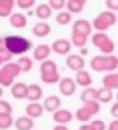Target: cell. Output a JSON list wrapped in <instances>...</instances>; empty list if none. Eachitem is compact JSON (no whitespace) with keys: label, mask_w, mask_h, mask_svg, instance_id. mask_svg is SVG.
Segmentation results:
<instances>
[{"label":"cell","mask_w":118,"mask_h":130,"mask_svg":"<svg viewBox=\"0 0 118 130\" xmlns=\"http://www.w3.org/2000/svg\"><path fill=\"white\" fill-rule=\"evenodd\" d=\"M0 114H13V106L5 100H0Z\"/></svg>","instance_id":"37"},{"label":"cell","mask_w":118,"mask_h":130,"mask_svg":"<svg viewBox=\"0 0 118 130\" xmlns=\"http://www.w3.org/2000/svg\"><path fill=\"white\" fill-rule=\"evenodd\" d=\"M108 130H118V119L112 120V121L108 124Z\"/></svg>","instance_id":"42"},{"label":"cell","mask_w":118,"mask_h":130,"mask_svg":"<svg viewBox=\"0 0 118 130\" xmlns=\"http://www.w3.org/2000/svg\"><path fill=\"white\" fill-rule=\"evenodd\" d=\"M48 4L50 5V8L53 10L62 11L67 6V0H48Z\"/></svg>","instance_id":"35"},{"label":"cell","mask_w":118,"mask_h":130,"mask_svg":"<svg viewBox=\"0 0 118 130\" xmlns=\"http://www.w3.org/2000/svg\"><path fill=\"white\" fill-rule=\"evenodd\" d=\"M74 118L78 120V121H80V123H88L89 120H92V115L82 106V107H79L78 110L76 111V114H74Z\"/></svg>","instance_id":"34"},{"label":"cell","mask_w":118,"mask_h":130,"mask_svg":"<svg viewBox=\"0 0 118 130\" xmlns=\"http://www.w3.org/2000/svg\"><path fill=\"white\" fill-rule=\"evenodd\" d=\"M72 19H73V14H70L68 10L58 11V14L55 15V22L59 25H68L69 23H72Z\"/></svg>","instance_id":"26"},{"label":"cell","mask_w":118,"mask_h":130,"mask_svg":"<svg viewBox=\"0 0 118 130\" xmlns=\"http://www.w3.org/2000/svg\"><path fill=\"white\" fill-rule=\"evenodd\" d=\"M5 44L8 51L13 54V56H24L27 52H29L32 49V41L23 37V36H5Z\"/></svg>","instance_id":"2"},{"label":"cell","mask_w":118,"mask_h":130,"mask_svg":"<svg viewBox=\"0 0 118 130\" xmlns=\"http://www.w3.org/2000/svg\"><path fill=\"white\" fill-rule=\"evenodd\" d=\"M40 80H41V82H44L46 85H55V84H59V81L62 80V77H60V73L59 72H54V73L40 75Z\"/></svg>","instance_id":"29"},{"label":"cell","mask_w":118,"mask_h":130,"mask_svg":"<svg viewBox=\"0 0 118 130\" xmlns=\"http://www.w3.org/2000/svg\"><path fill=\"white\" fill-rule=\"evenodd\" d=\"M65 64L70 71L78 72V71L84 70L85 61H84V57H82L79 54H68V57L65 58Z\"/></svg>","instance_id":"7"},{"label":"cell","mask_w":118,"mask_h":130,"mask_svg":"<svg viewBox=\"0 0 118 130\" xmlns=\"http://www.w3.org/2000/svg\"><path fill=\"white\" fill-rule=\"evenodd\" d=\"M65 9H67L70 14H79V13L83 11L84 5L79 4V3L74 1V0H67V6H65Z\"/></svg>","instance_id":"33"},{"label":"cell","mask_w":118,"mask_h":130,"mask_svg":"<svg viewBox=\"0 0 118 130\" xmlns=\"http://www.w3.org/2000/svg\"><path fill=\"white\" fill-rule=\"evenodd\" d=\"M43 97V88L38 84H30L28 85V93H27V100L29 102H39Z\"/></svg>","instance_id":"14"},{"label":"cell","mask_w":118,"mask_h":130,"mask_svg":"<svg viewBox=\"0 0 118 130\" xmlns=\"http://www.w3.org/2000/svg\"><path fill=\"white\" fill-rule=\"evenodd\" d=\"M92 44L101 51V54H113L114 52V42L106 32H96L90 37Z\"/></svg>","instance_id":"4"},{"label":"cell","mask_w":118,"mask_h":130,"mask_svg":"<svg viewBox=\"0 0 118 130\" xmlns=\"http://www.w3.org/2000/svg\"><path fill=\"white\" fill-rule=\"evenodd\" d=\"M74 81L77 84V86L80 87H89L92 86L93 84V80H92V76L90 73L87 71V70H82V71H78L76 72V77H74Z\"/></svg>","instance_id":"15"},{"label":"cell","mask_w":118,"mask_h":130,"mask_svg":"<svg viewBox=\"0 0 118 130\" xmlns=\"http://www.w3.org/2000/svg\"><path fill=\"white\" fill-rule=\"evenodd\" d=\"M3 93H4V91H3V87L0 86V99H1V96H3Z\"/></svg>","instance_id":"49"},{"label":"cell","mask_w":118,"mask_h":130,"mask_svg":"<svg viewBox=\"0 0 118 130\" xmlns=\"http://www.w3.org/2000/svg\"><path fill=\"white\" fill-rule=\"evenodd\" d=\"M3 68L9 73V75H11L14 78H16L20 73H21V68H20V66L16 63V62H8V63H5L4 66H3Z\"/></svg>","instance_id":"30"},{"label":"cell","mask_w":118,"mask_h":130,"mask_svg":"<svg viewBox=\"0 0 118 130\" xmlns=\"http://www.w3.org/2000/svg\"><path fill=\"white\" fill-rule=\"evenodd\" d=\"M34 13H35V17H37L38 19L43 20V22H45L46 19H49V18L52 17V14H53V9L50 8L49 4H46V3H41V4H39V5L34 9Z\"/></svg>","instance_id":"18"},{"label":"cell","mask_w":118,"mask_h":130,"mask_svg":"<svg viewBox=\"0 0 118 130\" xmlns=\"http://www.w3.org/2000/svg\"><path fill=\"white\" fill-rule=\"evenodd\" d=\"M53 130H69V129H68V126H67V125H60V124H57V125L53 128Z\"/></svg>","instance_id":"44"},{"label":"cell","mask_w":118,"mask_h":130,"mask_svg":"<svg viewBox=\"0 0 118 130\" xmlns=\"http://www.w3.org/2000/svg\"><path fill=\"white\" fill-rule=\"evenodd\" d=\"M4 64H5V63H4V59H3V57L0 56V68H1V67H3Z\"/></svg>","instance_id":"48"},{"label":"cell","mask_w":118,"mask_h":130,"mask_svg":"<svg viewBox=\"0 0 118 130\" xmlns=\"http://www.w3.org/2000/svg\"><path fill=\"white\" fill-rule=\"evenodd\" d=\"M15 5V0H0V18H9Z\"/></svg>","instance_id":"22"},{"label":"cell","mask_w":118,"mask_h":130,"mask_svg":"<svg viewBox=\"0 0 118 130\" xmlns=\"http://www.w3.org/2000/svg\"><path fill=\"white\" fill-rule=\"evenodd\" d=\"M11 96L16 100H24L27 99V93H28V85L24 82H15L11 86Z\"/></svg>","instance_id":"17"},{"label":"cell","mask_w":118,"mask_h":130,"mask_svg":"<svg viewBox=\"0 0 118 130\" xmlns=\"http://www.w3.org/2000/svg\"><path fill=\"white\" fill-rule=\"evenodd\" d=\"M44 106L40 102H29L25 107V112L32 119H38L44 114Z\"/></svg>","instance_id":"16"},{"label":"cell","mask_w":118,"mask_h":130,"mask_svg":"<svg viewBox=\"0 0 118 130\" xmlns=\"http://www.w3.org/2000/svg\"><path fill=\"white\" fill-rule=\"evenodd\" d=\"M103 86L111 90H118V72L106 73L102 78Z\"/></svg>","instance_id":"21"},{"label":"cell","mask_w":118,"mask_h":130,"mask_svg":"<svg viewBox=\"0 0 118 130\" xmlns=\"http://www.w3.org/2000/svg\"><path fill=\"white\" fill-rule=\"evenodd\" d=\"M72 32L89 37V36H92V32H93L92 23L88 22V20H85V19H77L76 22H73Z\"/></svg>","instance_id":"8"},{"label":"cell","mask_w":118,"mask_h":130,"mask_svg":"<svg viewBox=\"0 0 118 130\" xmlns=\"http://www.w3.org/2000/svg\"><path fill=\"white\" fill-rule=\"evenodd\" d=\"M5 52H8L6 44H5V38L0 37V54H4Z\"/></svg>","instance_id":"41"},{"label":"cell","mask_w":118,"mask_h":130,"mask_svg":"<svg viewBox=\"0 0 118 130\" xmlns=\"http://www.w3.org/2000/svg\"><path fill=\"white\" fill-rule=\"evenodd\" d=\"M117 17H118V15H117Z\"/></svg>","instance_id":"52"},{"label":"cell","mask_w":118,"mask_h":130,"mask_svg":"<svg viewBox=\"0 0 118 130\" xmlns=\"http://www.w3.org/2000/svg\"><path fill=\"white\" fill-rule=\"evenodd\" d=\"M114 99V93L113 90L107 88V87L102 86L101 88L97 90V101L101 104H108Z\"/></svg>","instance_id":"20"},{"label":"cell","mask_w":118,"mask_h":130,"mask_svg":"<svg viewBox=\"0 0 118 130\" xmlns=\"http://www.w3.org/2000/svg\"><path fill=\"white\" fill-rule=\"evenodd\" d=\"M52 47L49 44L41 43L38 44L34 49H33V59L38 61V62H43L45 59L49 58V56L52 54Z\"/></svg>","instance_id":"9"},{"label":"cell","mask_w":118,"mask_h":130,"mask_svg":"<svg viewBox=\"0 0 118 130\" xmlns=\"http://www.w3.org/2000/svg\"><path fill=\"white\" fill-rule=\"evenodd\" d=\"M50 47H52V51L54 53H57L59 56H68L69 52L72 51L73 45L70 43V41H68L65 38H59V39L54 41Z\"/></svg>","instance_id":"6"},{"label":"cell","mask_w":118,"mask_h":130,"mask_svg":"<svg viewBox=\"0 0 118 130\" xmlns=\"http://www.w3.org/2000/svg\"><path fill=\"white\" fill-rule=\"evenodd\" d=\"M9 24L13 27V28H16V29H23L28 25V17L20 11L18 13H13L10 17H9Z\"/></svg>","instance_id":"13"},{"label":"cell","mask_w":118,"mask_h":130,"mask_svg":"<svg viewBox=\"0 0 118 130\" xmlns=\"http://www.w3.org/2000/svg\"><path fill=\"white\" fill-rule=\"evenodd\" d=\"M116 101H117V102H118V92H117V93H116Z\"/></svg>","instance_id":"50"},{"label":"cell","mask_w":118,"mask_h":130,"mask_svg":"<svg viewBox=\"0 0 118 130\" xmlns=\"http://www.w3.org/2000/svg\"><path fill=\"white\" fill-rule=\"evenodd\" d=\"M27 17H33V15H35V13H34V10H27V14H25Z\"/></svg>","instance_id":"46"},{"label":"cell","mask_w":118,"mask_h":130,"mask_svg":"<svg viewBox=\"0 0 118 130\" xmlns=\"http://www.w3.org/2000/svg\"><path fill=\"white\" fill-rule=\"evenodd\" d=\"M118 22V17L116 13L111 10H104L99 13L92 22V27L96 32H106L111 27H113Z\"/></svg>","instance_id":"3"},{"label":"cell","mask_w":118,"mask_h":130,"mask_svg":"<svg viewBox=\"0 0 118 130\" xmlns=\"http://www.w3.org/2000/svg\"><path fill=\"white\" fill-rule=\"evenodd\" d=\"M0 100H1V99H0Z\"/></svg>","instance_id":"51"},{"label":"cell","mask_w":118,"mask_h":130,"mask_svg":"<svg viewBox=\"0 0 118 130\" xmlns=\"http://www.w3.org/2000/svg\"><path fill=\"white\" fill-rule=\"evenodd\" d=\"M73 119H74V114L68 109H59L55 112H53V120L60 125H67Z\"/></svg>","instance_id":"10"},{"label":"cell","mask_w":118,"mask_h":130,"mask_svg":"<svg viewBox=\"0 0 118 130\" xmlns=\"http://www.w3.org/2000/svg\"><path fill=\"white\" fill-rule=\"evenodd\" d=\"M104 4H106L107 10H111L113 13L118 11V0H106Z\"/></svg>","instance_id":"38"},{"label":"cell","mask_w":118,"mask_h":130,"mask_svg":"<svg viewBox=\"0 0 118 130\" xmlns=\"http://www.w3.org/2000/svg\"><path fill=\"white\" fill-rule=\"evenodd\" d=\"M59 92L63 95V96H73L77 91V84L74 81V78H70V77H64L59 81Z\"/></svg>","instance_id":"5"},{"label":"cell","mask_w":118,"mask_h":130,"mask_svg":"<svg viewBox=\"0 0 118 130\" xmlns=\"http://www.w3.org/2000/svg\"><path fill=\"white\" fill-rule=\"evenodd\" d=\"M88 53H89V51H88V49H87L85 47H84V48H80V49H79V56H82V57L87 56Z\"/></svg>","instance_id":"45"},{"label":"cell","mask_w":118,"mask_h":130,"mask_svg":"<svg viewBox=\"0 0 118 130\" xmlns=\"http://www.w3.org/2000/svg\"><path fill=\"white\" fill-rule=\"evenodd\" d=\"M111 115L114 118V119H118V102L116 101L113 105H112V107H111Z\"/></svg>","instance_id":"40"},{"label":"cell","mask_w":118,"mask_h":130,"mask_svg":"<svg viewBox=\"0 0 118 130\" xmlns=\"http://www.w3.org/2000/svg\"><path fill=\"white\" fill-rule=\"evenodd\" d=\"M16 63L20 66L21 72L28 73V72H30V71L33 70V66H34V59H33V58H30L29 56L24 54V56H20V57L18 58Z\"/></svg>","instance_id":"23"},{"label":"cell","mask_w":118,"mask_h":130,"mask_svg":"<svg viewBox=\"0 0 118 130\" xmlns=\"http://www.w3.org/2000/svg\"><path fill=\"white\" fill-rule=\"evenodd\" d=\"M70 43H72V45H74L77 48H84L87 45V43H88V37L83 36V34H79V33H73L72 32Z\"/></svg>","instance_id":"27"},{"label":"cell","mask_w":118,"mask_h":130,"mask_svg":"<svg viewBox=\"0 0 118 130\" xmlns=\"http://www.w3.org/2000/svg\"><path fill=\"white\" fill-rule=\"evenodd\" d=\"M39 72H40V75L59 72V71H58V64H57L54 61H52V59H45V61L40 62Z\"/></svg>","instance_id":"24"},{"label":"cell","mask_w":118,"mask_h":130,"mask_svg":"<svg viewBox=\"0 0 118 130\" xmlns=\"http://www.w3.org/2000/svg\"><path fill=\"white\" fill-rule=\"evenodd\" d=\"M90 125L93 126L94 130H107V125L103 120H92L90 121Z\"/></svg>","instance_id":"39"},{"label":"cell","mask_w":118,"mask_h":130,"mask_svg":"<svg viewBox=\"0 0 118 130\" xmlns=\"http://www.w3.org/2000/svg\"><path fill=\"white\" fill-rule=\"evenodd\" d=\"M79 130H94V129H93V126L90 124H83V125H80Z\"/></svg>","instance_id":"43"},{"label":"cell","mask_w":118,"mask_h":130,"mask_svg":"<svg viewBox=\"0 0 118 130\" xmlns=\"http://www.w3.org/2000/svg\"><path fill=\"white\" fill-rule=\"evenodd\" d=\"M14 126L16 130H32L34 128V119L29 118L28 115L20 116L14 120Z\"/></svg>","instance_id":"19"},{"label":"cell","mask_w":118,"mask_h":130,"mask_svg":"<svg viewBox=\"0 0 118 130\" xmlns=\"http://www.w3.org/2000/svg\"><path fill=\"white\" fill-rule=\"evenodd\" d=\"M15 84V78L9 75L3 67L0 68V86L1 87H11Z\"/></svg>","instance_id":"28"},{"label":"cell","mask_w":118,"mask_h":130,"mask_svg":"<svg viewBox=\"0 0 118 130\" xmlns=\"http://www.w3.org/2000/svg\"><path fill=\"white\" fill-rule=\"evenodd\" d=\"M90 68L94 72L111 73L118 70V56L114 54H97L90 59Z\"/></svg>","instance_id":"1"},{"label":"cell","mask_w":118,"mask_h":130,"mask_svg":"<svg viewBox=\"0 0 118 130\" xmlns=\"http://www.w3.org/2000/svg\"><path fill=\"white\" fill-rule=\"evenodd\" d=\"M74 1H77V3H79V4L84 5V6H85V4L88 3V0H74Z\"/></svg>","instance_id":"47"},{"label":"cell","mask_w":118,"mask_h":130,"mask_svg":"<svg viewBox=\"0 0 118 130\" xmlns=\"http://www.w3.org/2000/svg\"><path fill=\"white\" fill-rule=\"evenodd\" d=\"M93 100H97V88H94L92 86L85 87L80 93V101L83 104H85V102L93 101Z\"/></svg>","instance_id":"25"},{"label":"cell","mask_w":118,"mask_h":130,"mask_svg":"<svg viewBox=\"0 0 118 130\" xmlns=\"http://www.w3.org/2000/svg\"><path fill=\"white\" fill-rule=\"evenodd\" d=\"M15 4L18 8L24 9V10H30L35 5V0H15Z\"/></svg>","instance_id":"36"},{"label":"cell","mask_w":118,"mask_h":130,"mask_svg":"<svg viewBox=\"0 0 118 130\" xmlns=\"http://www.w3.org/2000/svg\"><path fill=\"white\" fill-rule=\"evenodd\" d=\"M14 125V119L10 114H0V130H8Z\"/></svg>","instance_id":"32"},{"label":"cell","mask_w":118,"mask_h":130,"mask_svg":"<svg viewBox=\"0 0 118 130\" xmlns=\"http://www.w3.org/2000/svg\"><path fill=\"white\" fill-rule=\"evenodd\" d=\"M43 106H44V110H45L46 112H52V114H53V112H55L57 110L60 109V106H62V100H60V97L57 96V95H50V96H48V97L44 99Z\"/></svg>","instance_id":"11"},{"label":"cell","mask_w":118,"mask_h":130,"mask_svg":"<svg viewBox=\"0 0 118 130\" xmlns=\"http://www.w3.org/2000/svg\"><path fill=\"white\" fill-rule=\"evenodd\" d=\"M83 107H84L92 116H94V115L99 114V111H101V102H98L97 100L88 101V102L83 104Z\"/></svg>","instance_id":"31"},{"label":"cell","mask_w":118,"mask_h":130,"mask_svg":"<svg viewBox=\"0 0 118 130\" xmlns=\"http://www.w3.org/2000/svg\"><path fill=\"white\" fill-rule=\"evenodd\" d=\"M32 33H33V36H35L38 38H45V37H48L52 33V27H50L49 23L40 20V22L35 23L33 25Z\"/></svg>","instance_id":"12"}]
</instances>
